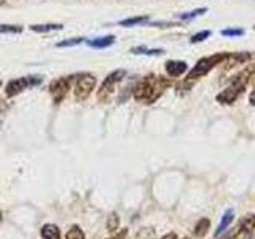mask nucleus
Listing matches in <instances>:
<instances>
[{"label":"nucleus","mask_w":255,"mask_h":239,"mask_svg":"<svg viewBox=\"0 0 255 239\" xmlns=\"http://www.w3.org/2000/svg\"><path fill=\"white\" fill-rule=\"evenodd\" d=\"M169 80H166L159 75H148L143 80L134 86V91H132V96L134 99L137 102H142V104H153L156 102L159 98H161V94L167 90V86H169Z\"/></svg>","instance_id":"obj_1"},{"label":"nucleus","mask_w":255,"mask_h":239,"mask_svg":"<svg viewBox=\"0 0 255 239\" xmlns=\"http://www.w3.org/2000/svg\"><path fill=\"white\" fill-rule=\"evenodd\" d=\"M254 75H255V64H251V66H247L243 72H239V74L231 80V83L225 90L217 94V101L220 104H227V106L236 102L239 96L244 93L246 86L249 85Z\"/></svg>","instance_id":"obj_2"},{"label":"nucleus","mask_w":255,"mask_h":239,"mask_svg":"<svg viewBox=\"0 0 255 239\" xmlns=\"http://www.w3.org/2000/svg\"><path fill=\"white\" fill-rule=\"evenodd\" d=\"M230 53H215V54H211V56H206V58H201L196 64L195 67L190 70L188 74V82H195V80L201 78L204 75H207L212 69H215L220 64L225 62V59L228 58Z\"/></svg>","instance_id":"obj_3"},{"label":"nucleus","mask_w":255,"mask_h":239,"mask_svg":"<svg viewBox=\"0 0 255 239\" xmlns=\"http://www.w3.org/2000/svg\"><path fill=\"white\" fill-rule=\"evenodd\" d=\"M126 75V72L123 69H118V70H114V72H110V74L106 77V80L102 82L101 88H99V91H98V99L101 102H107L112 96H114L115 90H117V86L118 83L122 82V80L125 78Z\"/></svg>","instance_id":"obj_4"},{"label":"nucleus","mask_w":255,"mask_h":239,"mask_svg":"<svg viewBox=\"0 0 255 239\" xmlns=\"http://www.w3.org/2000/svg\"><path fill=\"white\" fill-rule=\"evenodd\" d=\"M96 88V77L93 74H80L75 78L74 96L78 102H83L90 98V94Z\"/></svg>","instance_id":"obj_5"},{"label":"nucleus","mask_w":255,"mask_h":239,"mask_svg":"<svg viewBox=\"0 0 255 239\" xmlns=\"http://www.w3.org/2000/svg\"><path fill=\"white\" fill-rule=\"evenodd\" d=\"M42 82V78L37 77V75H30V77H19V78H14L11 82H8L5 86V94L8 98H13V96H18L19 93L29 90V88L38 85Z\"/></svg>","instance_id":"obj_6"},{"label":"nucleus","mask_w":255,"mask_h":239,"mask_svg":"<svg viewBox=\"0 0 255 239\" xmlns=\"http://www.w3.org/2000/svg\"><path fill=\"white\" fill-rule=\"evenodd\" d=\"M72 77H61L50 85V93L53 96V99L56 104H59L64 98H66L67 91L70 90Z\"/></svg>","instance_id":"obj_7"},{"label":"nucleus","mask_w":255,"mask_h":239,"mask_svg":"<svg viewBox=\"0 0 255 239\" xmlns=\"http://www.w3.org/2000/svg\"><path fill=\"white\" fill-rule=\"evenodd\" d=\"M166 74L169 75V77H174V78H177L180 75H183L187 72L188 66H187V62L185 61H167L166 62Z\"/></svg>","instance_id":"obj_8"},{"label":"nucleus","mask_w":255,"mask_h":239,"mask_svg":"<svg viewBox=\"0 0 255 239\" xmlns=\"http://www.w3.org/2000/svg\"><path fill=\"white\" fill-rule=\"evenodd\" d=\"M233 219H235V211H233V209H227L225 214L222 215L220 223H219L217 230H215L214 236H215V238H219L222 233H225V230L231 225V222H233Z\"/></svg>","instance_id":"obj_9"},{"label":"nucleus","mask_w":255,"mask_h":239,"mask_svg":"<svg viewBox=\"0 0 255 239\" xmlns=\"http://www.w3.org/2000/svg\"><path fill=\"white\" fill-rule=\"evenodd\" d=\"M40 236H42V239H61V231L53 223H46L40 230Z\"/></svg>","instance_id":"obj_10"},{"label":"nucleus","mask_w":255,"mask_h":239,"mask_svg":"<svg viewBox=\"0 0 255 239\" xmlns=\"http://www.w3.org/2000/svg\"><path fill=\"white\" fill-rule=\"evenodd\" d=\"M211 228V220L209 219H201V220H198L196 222V225H195V228H193V235L196 236V238H203V236H206L207 235V230Z\"/></svg>","instance_id":"obj_11"},{"label":"nucleus","mask_w":255,"mask_h":239,"mask_svg":"<svg viewBox=\"0 0 255 239\" xmlns=\"http://www.w3.org/2000/svg\"><path fill=\"white\" fill-rule=\"evenodd\" d=\"M114 42H115V37L114 35H107V37H99V38L90 40L88 45L93 46V48H107L110 45H114Z\"/></svg>","instance_id":"obj_12"},{"label":"nucleus","mask_w":255,"mask_h":239,"mask_svg":"<svg viewBox=\"0 0 255 239\" xmlns=\"http://www.w3.org/2000/svg\"><path fill=\"white\" fill-rule=\"evenodd\" d=\"M62 24H32L30 30L40 32V34H45V32H53V30H61Z\"/></svg>","instance_id":"obj_13"},{"label":"nucleus","mask_w":255,"mask_h":239,"mask_svg":"<svg viewBox=\"0 0 255 239\" xmlns=\"http://www.w3.org/2000/svg\"><path fill=\"white\" fill-rule=\"evenodd\" d=\"M147 19H148L147 16H134V18L123 19L122 22H120V26H123V27H131V26H135V24H142V22H145Z\"/></svg>","instance_id":"obj_14"},{"label":"nucleus","mask_w":255,"mask_h":239,"mask_svg":"<svg viewBox=\"0 0 255 239\" xmlns=\"http://www.w3.org/2000/svg\"><path fill=\"white\" fill-rule=\"evenodd\" d=\"M66 239H86V238H85V233L82 231V228H80L78 225H74V227H70V230L67 231Z\"/></svg>","instance_id":"obj_15"},{"label":"nucleus","mask_w":255,"mask_h":239,"mask_svg":"<svg viewBox=\"0 0 255 239\" xmlns=\"http://www.w3.org/2000/svg\"><path fill=\"white\" fill-rule=\"evenodd\" d=\"M21 26H13V24H0V34H18L21 32Z\"/></svg>","instance_id":"obj_16"},{"label":"nucleus","mask_w":255,"mask_h":239,"mask_svg":"<svg viewBox=\"0 0 255 239\" xmlns=\"http://www.w3.org/2000/svg\"><path fill=\"white\" fill-rule=\"evenodd\" d=\"M120 227V219L117 214H112L109 220H107V230L110 231V233H114V231H117Z\"/></svg>","instance_id":"obj_17"},{"label":"nucleus","mask_w":255,"mask_h":239,"mask_svg":"<svg viewBox=\"0 0 255 239\" xmlns=\"http://www.w3.org/2000/svg\"><path fill=\"white\" fill-rule=\"evenodd\" d=\"M212 32L211 30H201V32H198V34H195L193 37H191L190 42L191 43H199V42H204L206 38H209L211 37Z\"/></svg>","instance_id":"obj_18"},{"label":"nucleus","mask_w":255,"mask_h":239,"mask_svg":"<svg viewBox=\"0 0 255 239\" xmlns=\"http://www.w3.org/2000/svg\"><path fill=\"white\" fill-rule=\"evenodd\" d=\"M206 11H207L206 8H198V10L188 11V13H185V14H180L179 18H180V19H191V18H195V16H199V14H203V13H206Z\"/></svg>","instance_id":"obj_19"},{"label":"nucleus","mask_w":255,"mask_h":239,"mask_svg":"<svg viewBox=\"0 0 255 239\" xmlns=\"http://www.w3.org/2000/svg\"><path fill=\"white\" fill-rule=\"evenodd\" d=\"M83 42V38L82 37H74V38H70V40H64V42H59L58 46H74V45H78V43H82Z\"/></svg>","instance_id":"obj_20"},{"label":"nucleus","mask_w":255,"mask_h":239,"mask_svg":"<svg viewBox=\"0 0 255 239\" xmlns=\"http://www.w3.org/2000/svg\"><path fill=\"white\" fill-rule=\"evenodd\" d=\"M243 34H244L243 29H225L222 32V35L225 37H241Z\"/></svg>","instance_id":"obj_21"},{"label":"nucleus","mask_w":255,"mask_h":239,"mask_svg":"<svg viewBox=\"0 0 255 239\" xmlns=\"http://www.w3.org/2000/svg\"><path fill=\"white\" fill-rule=\"evenodd\" d=\"M128 238V230H120L118 233H115L112 238H109V239H126Z\"/></svg>","instance_id":"obj_22"},{"label":"nucleus","mask_w":255,"mask_h":239,"mask_svg":"<svg viewBox=\"0 0 255 239\" xmlns=\"http://www.w3.org/2000/svg\"><path fill=\"white\" fill-rule=\"evenodd\" d=\"M159 239H179V236L175 235V233H166L164 236H161Z\"/></svg>","instance_id":"obj_23"},{"label":"nucleus","mask_w":255,"mask_h":239,"mask_svg":"<svg viewBox=\"0 0 255 239\" xmlns=\"http://www.w3.org/2000/svg\"><path fill=\"white\" fill-rule=\"evenodd\" d=\"M249 102H251V106L255 107V88L251 91V96H249Z\"/></svg>","instance_id":"obj_24"},{"label":"nucleus","mask_w":255,"mask_h":239,"mask_svg":"<svg viewBox=\"0 0 255 239\" xmlns=\"http://www.w3.org/2000/svg\"><path fill=\"white\" fill-rule=\"evenodd\" d=\"M0 220H2V212H0Z\"/></svg>","instance_id":"obj_25"},{"label":"nucleus","mask_w":255,"mask_h":239,"mask_svg":"<svg viewBox=\"0 0 255 239\" xmlns=\"http://www.w3.org/2000/svg\"><path fill=\"white\" fill-rule=\"evenodd\" d=\"M3 3V0H0V5H2Z\"/></svg>","instance_id":"obj_26"}]
</instances>
